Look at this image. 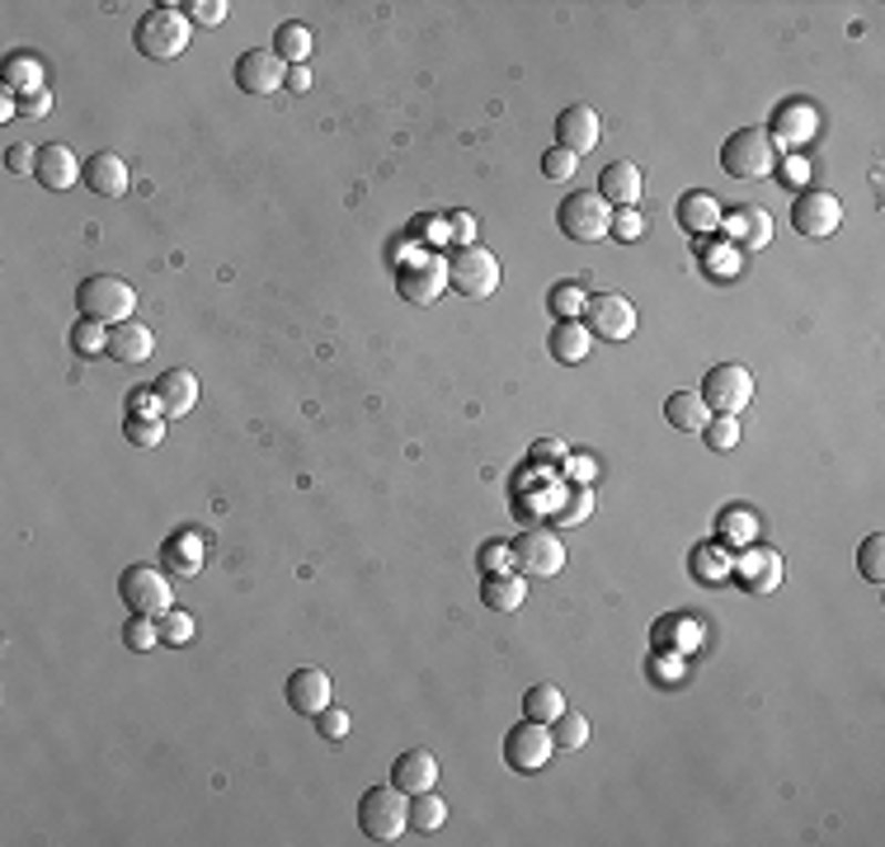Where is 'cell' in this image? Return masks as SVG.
<instances>
[{"mask_svg":"<svg viewBox=\"0 0 885 847\" xmlns=\"http://www.w3.org/2000/svg\"><path fill=\"white\" fill-rule=\"evenodd\" d=\"M188 38H194V19L184 14V6H169V0L142 10L137 29H132V43H137V52L151 56V62H175V56H184Z\"/></svg>","mask_w":885,"mask_h":847,"instance_id":"1","label":"cell"},{"mask_svg":"<svg viewBox=\"0 0 885 847\" xmlns=\"http://www.w3.org/2000/svg\"><path fill=\"white\" fill-rule=\"evenodd\" d=\"M75 311H81V320H94V326L113 330L137 311V288L119 273H90V278H81V288H75Z\"/></svg>","mask_w":885,"mask_h":847,"instance_id":"2","label":"cell"},{"mask_svg":"<svg viewBox=\"0 0 885 847\" xmlns=\"http://www.w3.org/2000/svg\"><path fill=\"white\" fill-rule=\"evenodd\" d=\"M410 824V800L401 786H368L363 800H358V828L372 843H395Z\"/></svg>","mask_w":885,"mask_h":847,"instance_id":"3","label":"cell"},{"mask_svg":"<svg viewBox=\"0 0 885 847\" xmlns=\"http://www.w3.org/2000/svg\"><path fill=\"white\" fill-rule=\"evenodd\" d=\"M721 169L730 179H763L778 169V142L763 127H740L730 132L721 146Z\"/></svg>","mask_w":885,"mask_h":847,"instance_id":"4","label":"cell"},{"mask_svg":"<svg viewBox=\"0 0 885 847\" xmlns=\"http://www.w3.org/2000/svg\"><path fill=\"white\" fill-rule=\"evenodd\" d=\"M447 288L457 297L485 301L500 292V259L485 250V245H457L447 259Z\"/></svg>","mask_w":885,"mask_h":847,"instance_id":"5","label":"cell"},{"mask_svg":"<svg viewBox=\"0 0 885 847\" xmlns=\"http://www.w3.org/2000/svg\"><path fill=\"white\" fill-rule=\"evenodd\" d=\"M556 226H560V236H570V240H579V245H594V240L608 236V226H613V207L603 203V198L594 194V188H579V194L560 198V207H556Z\"/></svg>","mask_w":885,"mask_h":847,"instance_id":"6","label":"cell"},{"mask_svg":"<svg viewBox=\"0 0 885 847\" xmlns=\"http://www.w3.org/2000/svg\"><path fill=\"white\" fill-rule=\"evenodd\" d=\"M508 565L523 575V579H556L565 570V546L560 537L542 533V527H527L508 541Z\"/></svg>","mask_w":885,"mask_h":847,"instance_id":"7","label":"cell"},{"mask_svg":"<svg viewBox=\"0 0 885 847\" xmlns=\"http://www.w3.org/2000/svg\"><path fill=\"white\" fill-rule=\"evenodd\" d=\"M119 598L127 602V612H142V617H161L175 608V583L169 575L151 570V565H127L119 575Z\"/></svg>","mask_w":885,"mask_h":847,"instance_id":"8","label":"cell"},{"mask_svg":"<svg viewBox=\"0 0 885 847\" xmlns=\"http://www.w3.org/2000/svg\"><path fill=\"white\" fill-rule=\"evenodd\" d=\"M579 326L589 330L594 339H603V344H621V339L636 334V307L627 297H617V292H594L589 301H584Z\"/></svg>","mask_w":885,"mask_h":847,"instance_id":"9","label":"cell"},{"mask_svg":"<svg viewBox=\"0 0 885 847\" xmlns=\"http://www.w3.org/2000/svg\"><path fill=\"white\" fill-rule=\"evenodd\" d=\"M791 226L805 240H829L843 226V203L824 188H801L796 203H791Z\"/></svg>","mask_w":885,"mask_h":847,"instance_id":"10","label":"cell"},{"mask_svg":"<svg viewBox=\"0 0 885 847\" xmlns=\"http://www.w3.org/2000/svg\"><path fill=\"white\" fill-rule=\"evenodd\" d=\"M697 395H702L707 410H716V414H740L753 401V372L740 363H721L702 376V391Z\"/></svg>","mask_w":885,"mask_h":847,"instance_id":"11","label":"cell"},{"mask_svg":"<svg viewBox=\"0 0 885 847\" xmlns=\"http://www.w3.org/2000/svg\"><path fill=\"white\" fill-rule=\"evenodd\" d=\"M552 753H556L552 725H542V721H527L523 715V725H514L504 734V763L514 772H542L546 763H552Z\"/></svg>","mask_w":885,"mask_h":847,"instance_id":"12","label":"cell"},{"mask_svg":"<svg viewBox=\"0 0 885 847\" xmlns=\"http://www.w3.org/2000/svg\"><path fill=\"white\" fill-rule=\"evenodd\" d=\"M443 288H447V264L439 255H420L401 264V273H395V292L414 301V307H433L443 297Z\"/></svg>","mask_w":885,"mask_h":847,"instance_id":"13","label":"cell"},{"mask_svg":"<svg viewBox=\"0 0 885 847\" xmlns=\"http://www.w3.org/2000/svg\"><path fill=\"white\" fill-rule=\"evenodd\" d=\"M282 75H288V62H282L278 52L250 48L236 56V85L245 94H274V90H282Z\"/></svg>","mask_w":885,"mask_h":847,"instance_id":"14","label":"cell"},{"mask_svg":"<svg viewBox=\"0 0 885 847\" xmlns=\"http://www.w3.org/2000/svg\"><path fill=\"white\" fill-rule=\"evenodd\" d=\"M598 137H603V118H598L589 104L560 109V118H556V146H565L570 156H589V151L598 146Z\"/></svg>","mask_w":885,"mask_h":847,"instance_id":"15","label":"cell"},{"mask_svg":"<svg viewBox=\"0 0 885 847\" xmlns=\"http://www.w3.org/2000/svg\"><path fill=\"white\" fill-rule=\"evenodd\" d=\"M151 391H156V410L165 414V420H184V414L198 405V376L188 368L161 372L156 382H151Z\"/></svg>","mask_w":885,"mask_h":847,"instance_id":"16","label":"cell"},{"mask_svg":"<svg viewBox=\"0 0 885 847\" xmlns=\"http://www.w3.org/2000/svg\"><path fill=\"white\" fill-rule=\"evenodd\" d=\"M81 179H85V188H90L94 198H123L127 188H132L127 161L113 156V151H94V156L85 161V169H81Z\"/></svg>","mask_w":885,"mask_h":847,"instance_id":"17","label":"cell"},{"mask_svg":"<svg viewBox=\"0 0 885 847\" xmlns=\"http://www.w3.org/2000/svg\"><path fill=\"white\" fill-rule=\"evenodd\" d=\"M81 161L71 156V146L66 142H48V146H38V169H33V179L43 184V188H52V194H66V188L81 179Z\"/></svg>","mask_w":885,"mask_h":847,"instance_id":"18","label":"cell"},{"mask_svg":"<svg viewBox=\"0 0 885 847\" xmlns=\"http://www.w3.org/2000/svg\"><path fill=\"white\" fill-rule=\"evenodd\" d=\"M391 786H401L405 796H420V791L439 786V763H433L429 748H405L401 758L391 763Z\"/></svg>","mask_w":885,"mask_h":847,"instance_id":"19","label":"cell"},{"mask_svg":"<svg viewBox=\"0 0 885 847\" xmlns=\"http://www.w3.org/2000/svg\"><path fill=\"white\" fill-rule=\"evenodd\" d=\"M330 692H335V683H330V673H320V669H297L288 678V706L297 715H320L330 706Z\"/></svg>","mask_w":885,"mask_h":847,"instance_id":"20","label":"cell"},{"mask_svg":"<svg viewBox=\"0 0 885 847\" xmlns=\"http://www.w3.org/2000/svg\"><path fill=\"white\" fill-rule=\"evenodd\" d=\"M678 226H683L688 236H711L716 226H721V203H716L711 188H688L683 198H678Z\"/></svg>","mask_w":885,"mask_h":847,"instance_id":"21","label":"cell"},{"mask_svg":"<svg viewBox=\"0 0 885 847\" xmlns=\"http://www.w3.org/2000/svg\"><path fill=\"white\" fill-rule=\"evenodd\" d=\"M640 188H646V179H640V169L631 161H613L598 175V198L608 203V207H636L640 203Z\"/></svg>","mask_w":885,"mask_h":847,"instance_id":"22","label":"cell"},{"mask_svg":"<svg viewBox=\"0 0 885 847\" xmlns=\"http://www.w3.org/2000/svg\"><path fill=\"white\" fill-rule=\"evenodd\" d=\"M721 226L730 231V245H744V250H763L772 240V217L763 207H734V213H721Z\"/></svg>","mask_w":885,"mask_h":847,"instance_id":"23","label":"cell"},{"mask_svg":"<svg viewBox=\"0 0 885 847\" xmlns=\"http://www.w3.org/2000/svg\"><path fill=\"white\" fill-rule=\"evenodd\" d=\"M156 353V334H151L142 320H123V326L109 330V358L113 363H146Z\"/></svg>","mask_w":885,"mask_h":847,"instance_id":"24","label":"cell"},{"mask_svg":"<svg viewBox=\"0 0 885 847\" xmlns=\"http://www.w3.org/2000/svg\"><path fill=\"white\" fill-rule=\"evenodd\" d=\"M527 598V579L518 570H495L481 579V602L490 612H518Z\"/></svg>","mask_w":885,"mask_h":847,"instance_id":"25","label":"cell"},{"mask_svg":"<svg viewBox=\"0 0 885 847\" xmlns=\"http://www.w3.org/2000/svg\"><path fill=\"white\" fill-rule=\"evenodd\" d=\"M546 349H552L556 363H584V358L594 353V334L579 326V320H556L552 326V339H546Z\"/></svg>","mask_w":885,"mask_h":847,"instance_id":"26","label":"cell"},{"mask_svg":"<svg viewBox=\"0 0 885 847\" xmlns=\"http://www.w3.org/2000/svg\"><path fill=\"white\" fill-rule=\"evenodd\" d=\"M6 90L10 94H38V90H48V71H43V62L38 56H29V52H10L6 56Z\"/></svg>","mask_w":885,"mask_h":847,"instance_id":"27","label":"cell"},{"mask_svg":"<svg viewBox=\"0 0 885 847\" xmlns=\"http://www.w3.org/2000/svg\"><path fill=\"white\" fill-rule=\"evenodd\" d=\"M665 420L678 428V433H702L707 428V401L697 391H673L669 401H665Z\"/></svg>","mask_w":885,"mask_h":847,"instance_id":"28","label":"cell"},{"mask_svg":"<svg viewBox=\"0 0 885 847\" xmlns=\"http://www.w3.org/2000/svg\"><path fill=\"white\" fill-rule=\"evenodd\" d=\"M165 570L179 579H194L203 570V537L198 533H175L165 541Z\"/></svg>","mask_w":885,"mask_h":847,"instance_id":"29","label":"cell"},{"mask_svg":"<svg viewBox=\"0 0 885 847\" xmlns=\"http://www.w3.org/2000/svg\"><path fill=\"white\" fill-rule=\"evenodd\" d=\"M744 583L749 593H768L772 583L782 579V556H772V551H753L744 565H740V575H734Z\"/></svg>","mask_w":885,"mask_h":847,"instance_id":"30","label":"cell"},{"mask_svg":"<svg viewBox=\"0 0 885 847\" xmlns=\"http://www.w3.org/2000/svg\"><path fill=\"white\" fill-rule=\"evenodd\" d=\"M560 711H565V692L556 683H533V688L523 692V715H527V721L552 725Z\"/></svg>","mask_w":885,"mask_h":847,"instance_id":"31","label":"cell"},{"mask_svg":"<svg viewBox=\"0 0 885 847\" xmlns=\"http://www.w3.org/2000/svg\"><path fill=\"white\" fill-rule=\"evenodd\" d=\"M311 43H316L311 29H307V24H292V19H288V24H278V33H274V52H278L288 66H307Z\"/></svg>","mask_w":885,"mask_h":847,"instance_id":"32","label":"cell"},{"mask_svg":"<svg viewBox=\"0 0 885 847\" xmlns=\"http://www.w3.org/2000/svg\"><path fill=\"white\" fill-rule=\"evenodd\" d=\"M447 824V800L439 791H420V796H410V828H420V834H433V828Z\"/></svg>","mask_w":885,"mask_h":847,"instance_id":"33","label":"cell"},{"mask_svg":"<svg viewBox=\"0 0 885 847\" xmlns=\"http://www.w3.org/2000/svg\"><path fill=\"white\" fill-rule=\"evenodd\" d=\"M552 744H556V748H565V753L584 748V744H589V721H584L579 711H570V706H565V711L556 715V721H552Z\"/></svg>","mask_w":885,"mask_h":847,"instance_id":"34","label":"cell"},{"mask_svg":"<svg viewBox=\"0 0 885 847\" xmlns=\"http://www.w3.org/2000/svg\"><path fill=\"white\" fill-rule=\"evenodd\" d=\"M123 438L132 447H161L165 438V414H127L123 420Z\"/></svg>","mask_w":885,"mask_h":847,"instance_id":"35","label":"cell"},{"mask_svg":"<svg viewBox=\"0 0 885 847\" xmlns=\"http://www.w3.org/2000/svg\"><path fill=\"white\" fill-rule=\"evenodd\" d=\"M584 301H589V297H584L579 282H556V288L546 292V311H552L556 320H579L584 316Z\"/></svg>","mask_w":885,"mask_h":847,"instance_id":"36","label":"cell"},{"mask_svg":"<svg viewBox=\"0 0 885 847\" xmlns=\"http://www.w3.org/2000/svg\"><path fill=\"white\" fill-rule=\"evenodd\" d=\"M71 349L81 353V358L109 353V326H94V320H75V326H71Z\"/></svg>","mask_w":885,"mask_h":847,"instance_id":"37","label":"cell"},{"mask_svg":"<svg viewBox=\"0 0 885 847\" xmlns=\"http://www.w3.org/2000/svg\"><path fill=\"white\" fill-rule=\"evenodd\" d=\"M123 645H127V650H137V654L156 650V645H161V627H156V617L132 612V617H127V627H123Z\"/></svg>","mask_w":885,"mask_h":847,"instance_id":"38","label":"cell"},{"mask_svg":"<svg viewBox=\"0 0 885 847\" xmlns=\"http://www.w3.org/2000/svg\"><path fill=\"white\" fill-rule=\"evenodd\" d=\"M778 137L782 142H805L810 132H815V123H810V109L805 104H786V109H778Z\"/></svg>","mask_w":885,"mask_h":847,"instance_id":"39","label":"cell"},{"mask_svg":"<svg viewBox=\"0 0 885 847\" xmlns=\"http://www.w3.org/2000/svg\"><path fill=\"white\" fill-rule=\"evenodd\" d=\"M857 570H862V579H872V583L885 579V537L881 533H872L857 546Z\"/></svg>","mask_w":885,"mask_h":847,"instance_id":"40","label":"cell"},{"mask_svg":"<svg viewBox=\"0 0 885 847\" xmlns=\"http://www.w3.org/2000/svg\"><path fill=\"white\" fill-rule=\"evenodd\" d=\"M702 433H707L711 452H730L734 443H740V420H734V414H711Z\"/></svg>","mask_w":885,"mask_h":847,"instance_id":"41","label":"cell"},{"mask_svg":"<svg viewBox=\"0 0 885 847\" xmlns=\"http://www.w3.org/2000/svg\"><path fill=\"white\" fill-rule=\"evenodd\" d=\"M156 627H161V640H165V645H184V640H194V617H188L184 608L161 612Z\"/></svg>","mask_w":885,"mask_h":847,"instance_id":"42","label":"cell"},{"mask_svg":"<svg viewBox=\"0 0 885 847\" xmlns=\"http://www.w3.org/2000/svg\"><path fill=\"white\" fill-rule=\"evenodd\" d=\"M608 236L621 240V245H631V240L646 236V217H640L636 207H617V213H613V226H608Z\"/></svg>","mask_w":885,"mask_h":847,"instance_id":"43","label":"cell"},{"mask_svg":"<svg viewBox=\"0 0 885 847\" xmlns=\"http://www.w3.org/2000/svg\"><path fill=\"white\" fill-rule=\"evenodd\" d=\"M575 169H579V156H570L565 146H552V151L542 156V175H546V179H570Z\"/></svg>","mask_w":885,"mask_h":847,"instance_id":"44","label":"cell"},{"mask_svg":"<svg viewBox=\"0 0 885 847\" xmlns=\"http://www.w3.org/2000/svg\"><path fill=\"white\" fill-rule=\"evenodd\" d=\"M316 730H320V740H344V734H349V711L330 702L326 711L316 715Z\"/></svg>","mask_w":885,"mask_h":847,"instance_id":"45","label":"cell"},{"mask_svg":"<svg viewBox=\"0 0 885 847\" xmlns=\"http://www.w3.org/2000/svg\"><path fill=\"white\" fill-rule=\"evenodd\" d=\"M565 457H570V447H565L560 438H537L533 447H527V462L533 466H560Z\"/></svg>","mask_w":885,"mask_h":847,"instance_id":"46","label":"cell"},{"mask_svg":"<svg viewBox=\"0 0 885 847\" xmlns=\"http://www.w3.org/2000/svg\"><path fill=\"white\" fill-rule=\"evenodd\" d=\"M589 514H594V495H589V489H575L570 504H556V523L560 527H570V523L589 518Z\"/></svg>","mask_w":885,"mask_h":847,"instance_id":"47","label":"cell"},{"mask_svg":"<svg viewBox=\"0 0 885 847\" xmlns=\"http://www.w3.org/2000/svg\"><path fill=\"white\" fill-rule=\"evenodd\" d=\"M226 10H231L226 0H194V6H184V14L194 19V24H207V29H217L226 19Z\"/></svg>","mask_w":885,"mask_h":847,"instance_id":"48","label":"cell"},{"mask_svg":"<svg viewBox=\"0 0 885 847\" xmlns=\"http://www.w3.org/2000/svg\"><path fill=\"white\" fill-rule=\"evenodd\" d=\"M476 565H481V575L508 570V541H485V546H481V556H476Z\"/></svg>","mask_w":885,"mask_h":847,"instance_id":"49","label":"cell"},{"mask_svg":"<svg viewBox=\"0 0 885 847\" xmlns=\"http://www.w3.org/2000/svg\"><path fill=\"white\" fill-rule=\"evenodd\" d=\"M6 169H10V175H33V169H38V146H10L6 151Z\"/></svg>","mask_w":885,"mask_h":847,"instance_id":"50","label":"cell"},{"mask_svg":"<svg viewBox=\"0 0 885 847\" xmlns=\"http://www.w3.org/2000/svg\"><path fill=\"white\" fill-rule=\"evenodd\" d=\"M48 109H52V90H38V94H29V100H19V113H24V118H43Z\"/></svg>","mask_w":885,"mask_h":847,"instance_id":"51","label":"cell"},{"mask_svg":"<svg viewBox=\"0 0 885 847\" xmlns=\"http://www.w3.org/2000/svg\"><path fill=\"white\" fill-rule=\"evenodd\" d=\"M282 90L307 94L311 90V66H288V75H282Z\"/></svg>","mask_w":885,"mask_h":847,"instance_id":"52","label":"cell"},{"mask_svg":"<svg viewBox=\"0 0 885 847\" xmlns=\"http://www.w3.org/2000/svg\"><path fill=\"white\" fill-rule=\"evenodd\" d=\"M447 226H452V240H462V245H476L471 236H476V221H471L466 213H452L447 217Z\"/></svg>","mask_w":885,"mask_h":847,"instance_id":"53","label":"cell"},{"mask_svg":"<svg viewBox=\"0 0 885 847\" xmlns=\"http://www.w3.org/2000/svg\"><path fill=\"white\" fill-rule=\"evenodd\" d=\"M151 405H156V391H132L127 395V414H146Z\"/></svg>","mask_w":885,"mask_h":847,"instance_id":"54","label":"cell"}]
</instances>
